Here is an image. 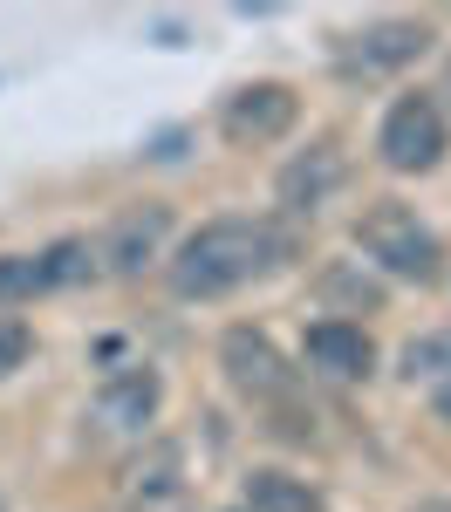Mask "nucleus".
<instances>
[{
    "label": "nucleus",
    "instance_id": "nucleus-1",
    "mask_svg": "<svg viewBox=\"0 0 451 512\" xmlns=\"http://www.w3.org/2000/svg\"><path fill=\"white\" fill-rule=\"evenodd\" d=\"M301 253V233L287 219H253V212H219L171 246L164 260V287L178 301H219V294H240L253 280L281 274L287 260Z\"/></svg>",
    "mask_w": 451,
    "mask_h": 512
},
{
    "label": "nucleus",
    "instance_id": "nucleus-2",
    "mask_svg": "<svg viewBox=\"0 0 451 512\" xmlns=\"http://www.w3.org/2000/svg\"><path fill=\"white\" fill-rule=\"evenodd\" d=\"M219 369H226V383H233L246 403H260V410L274 417V431H281V437H308V431H301V369L274 349L267 328L233 321V328L219 335Z\"/></svg>",
    "mask_w": 451,
    "mask_h": 512
},
{
    "label": "nucleus",
    "instance_id": "nucleus-3",
    "mask_svg": "<svg viewBox=\"0 0 451 512\" xmlns=\"http://www.w3.org/2000/svg\"><path fill=\"white\" fill-rule=\"evenodd\" d=\"M356 253H363V267H376L383 280H410V287H431V280L445 274L438 233L410 212L404 198H376L363 219H356Z\"/></svg>",
    "mask_w": 451,
    "mask_h": 512
},
{
    "label": "nucleus",
    "instance_id": "nucleus-4",
    "mask_svg": "<svg viewBox=\"0 0 451 512\" xmlns=\"http://www.w3.org/2000/svg\"><path fill=\"white\" fill-rule=\"evenodd\" d=\"M445 151H451V123L424 89H417V96H397V103L383 110V123H376V158H383V171H397V178L438 171Z\"/></svg>",
    "mask_w": 451,
    "mask_h": 512
},
{
    "label": "nucleus",
    "instance_id": "nucleus-5",
    "mask_svg": "<svg viewBox=\"0 0 451 512\" xmlns=\"http://www.w3.org/2000/svg\"><path fill=\"white\" fill-rule=\"evenodd\" d=\"M294 123H301V96L287 82H240L219 103V137L233 151H267V144H281Z\"/></svg>",
    "mask_w": 451,
    "mask_h": 512
},
{
    "label": "nucleus",
    "instance_id": "nucleus-6",
    "mask_svg": "<svg viewBox=\"0 0 451 512\" xmlns=\"http://www.w3.org/2000/svg\"><path fill=\"white\" fill-rule=\"evenodd\" d=\"M96 260H103V274L117 280H144L151 267L171 260V205H123L117 219H110V233L96 239Z\"/></svg>",
    "mask_w": 451,
    "mask_h": 512
},
{
    "label": "nucleus",
    "instance_id": "nucleus-7",
    "mask_svg": "<svg viewBox=\"0 0 451 512\" xmlns=\"http://www.w3.org/2000/svg\"><path fill=\"white\" fill-rule=\"evenodd\" d=\"M164 410V376L158 369H117V376H103V390L89 396V410H82V424L96 437H144L158 424Z\"/></svg>",
    "mask_w": 451,
    "mask_h": 512
},
{
    "label": "nucleus",
    "instance_id": "nucleus-8",
    "mask_svg": "<svg viewBox=\"0 0 451 512\" xmlns=\"http://www.w3.org/2000/svg\"><path fill=\"white\" fill-rule=\"evenodd\" d=\"M424 48H431V21H404V14H390V21H369L363 35L342 41V48H335V69H342L349 82H376V76L410 69Z\"/></svg>",
    "mask_w": 451,
    "mask_h": 512
},
{
    "label": "nucleus",
    "instance_id": "nucleus-9",
    "mask_svg": "<svg viewBox=\"0 0 451 512\" xmlns=\"http://www.w3.org/2000/svg\"><path fill=\"white\" fill-rule=\"evenodd\" d=\"M349 185V151L335 144V137H315L308 151H294L281 164V178H274V198H281L287 219H315L328 198Z\"/></svg>",
    "mask_w": 451,
    "mask_h": 512
},
{
    "label": "nucleus",
    "instance_id": "nucleus-10",
    "mask_svg": "<svg viewBox=\"0 0 451 512\" xmlns=\"http://www.w3.org/2000/svg\"><path fill=\"white\" fill-rule=\"evenodd\" d=\"M123 512H192V465L178 437L144 444V458L123 472Z\"/></svg>",
    "mask_w": 451,
    "mask_h": 512
},
{
    "label": "nucleus",
    "instance_id": "nucleus-11",
    "mask_svg": "<svg viewBox=\"0 0 451 512\" xmlns=\"http://www.w3.org/2000/svg\"><path fill=\"white\" fill-rule=\"evenodd\" d=\"M301 362H308V376H322L335 390H349V383H369V369H376V342H369L363 321H308V335H301Z\"/></svg>",
    "mask_w": 451,
    "mask_h": 512
},
{
    "label": "nucleus",
    "instance_id": "nucleus-12",
    "mask_svg": "<svg viewBox=\"0 0 451 512\" xmlns=\"http://www.w3.org/2000/svg\"><path fill=\"white\" fill-rule=\"evenodd\" d=\"M315 294H322L328 321L376 315V308H383V280H376V274H363V260H335V267H322Z\"/></svg>",
    "mask_w": 451,
    "mask_h": 512
},
{
    "label": "nucleus",
    "instance_id": "nucleus-13",
    "mask_svg": "<svg viewBox=\"0 0 451 512\" xmlns=\"http://www.w3.org/2000/svg\"><path fill=\"white\" fill-rule=\"evenodd\" d=\"M404 369L410 383H424V396H431V410L451 424V328H431V335H417L404 349Z\"/></svg>",
    "mask_w": 451,
    "mask_h": 512
},
{
    "label": "nucleus",
    "instance_id": "nucleus-14",
    "mask_svg": "<svg viewBox=\"0 0 451 512\" xmlns=\"http://www.w3.org/2000/svg\"><path fill=\"white\" fill-rule=\"evenodd\" d=\"M246 512H328V499L294 472H246Z\"/></svg>",
    "mask_w": 451,
    "mask_h": 512
},
{
    "label": "nucleus",
    "instance_id": "nucleus-15",
    "mask_svg": "<svg viewBox=\"0 0 451 512\" xmlns=\"http://www.w3.org/2000/svg\"><path fill=\"white\" fill-rule=\"evenodd\" d=\"M41 280H48V294L55 287H82V280L103 274V260H96V246L89 239H55V246H41Z\"/></svg>",
    "mask_w": 451,
    "mask_h": 512
},
{
    "label": "nucleus",
    "instance_id": "nucleus-16",
    "mask_svg": "<svg viewBox=\"0 0 451 512\" xmlns=\"http://www.w3.org/2000/svg\"><path fill=\"white\" fill-rule=\"evenodd\" d=\"M35 294H48L41 260L35 253H0V308H21V301H35Z\"/></svg>",
    "mask_w": 451,
    "mask_h": 512
},
{
    "label": "nucleus",
    "instance_id": "nucleus-17",
    "mask_svg": "<svg viewBox=\"0 0 451 512\" xmlns=\"http://www.w3.org/2000/svg\"><path fill=\"white\" fill-rule=\"evenodd\" d=\"M28 355H35V328H28L21 315H0V383H7Z\"/></svg>",
    "mask_w": 451,
    "mask_h": 512
},
{
    "label": "nucleus",
    "instance_id": "nucleus-18",
    "mask_svg": "<svg viewBox=\"0 0 451 512\" xmlns=\"http://www.w3.org/2000/svg\"><path fill=\"white\" fill-rule=\"evenodd\" d=\"M438 110H445V123H451V62H445V76H438V96H431Z\"/></svg>",
    "mask_w": 451,
    "mask_h": 512
},
{
    "label": "nucleus",
    "instance_id": "nucleus-19",
    "mask_svg": "<svg viewBox=\"0 0 451 512\" xmlns=\"http://www.w3.org/2000/svg\"><path fill=\"white\" fill-rule=\"evenodd\" d=\"M410 512H451V499H417Z\"/></svg>",
    "mask_w": 451,
    "mask_h": 512
},
{
    "label": "nucleus",
    "instance_id": "nucleus-20",
    "mask_svg": "<svg viewBox=\"0 0 451 512\" xmlns=\"http://www.w3.org/2000/svg\"><path fill=\"white\" fill-rule=\"evenodd\" d=\"M0 512H7V506H0Z\"/></svg>",
    "mask_w": 451,
    "mask_h": 512
}]
</instances>
